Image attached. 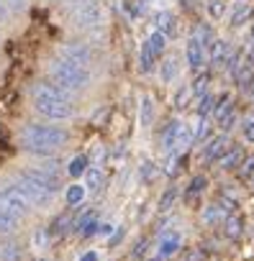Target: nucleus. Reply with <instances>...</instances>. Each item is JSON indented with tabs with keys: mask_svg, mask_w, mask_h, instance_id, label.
<instances>
[{
	"mask_svg": "<svg viewBox=\"0 0 254 261\" xmlns=\"http://www.w3.org/2000/svg\"><path fill=\"white\" fill-rule=\"evenodd\" d=\"M34 110L49 120H67L75 115V108H72L67 92H62L54 85H36L34 87Z\"/></svg>",
	"mask_w": 254,
	"mask_h": 261,
	"instance_id": "obj_2",
	"label": "nucleus"
},
{
	"mask_svg": "<svg viewBox=\"0 0 254 261\" xmlns=\"http://www.w3.org/2000/svg\"><path fill=\"white\" fill-rule=\"evenodd\" d=\"M47 241H49V230L39 228V230L34 233V243H36V248H44V246H47Z\"/></svg>",
	"mask_w": 254,
	"mask_h": 261,
	"instance_id": "obj_37",
	"label": "nucleus"
},
{
	"mask_svg": "<svg viewBox=\"0 0 254 261\" xmlns=\"http://www.w3.org/2000/svg\"><path fill=\"white\" fill-rule=\"evenodd\" d=\"M59 59H64V62H70V64H77V67H85V69H87L93 54H90V49H87L85 44H64L62 51H59Z\"/></svg>",
	"mask_w": 254,
	"mask_h": 261,
	"instance_id": "obj_7",
	"label": "nucleus"
},
{
	"mask_svg": "<svg viewBox=\"0 0 254 261\" xmlns=\"http://www.w3.org/2000/svg\"><path fill=\"white\" fill-rule=\"evenodd\" d=\"M208 82H211V74L208 72H198V77L190 82V95L193 97H205L208 95Z\"/></svg>",
	"mask_w": 254,
	"mask_h": 261,
	"instance_id": "obj_17",
	"label": "nucleus"
},
{
	"mask_svg": "<svg viewBox=\"0 0 254 261\" xmlns=\"http://www.w3.org/2000/svg\"><path fill=\"white\" fill-rule=\"evenodd\" d=\"M152 120H154V100H152L149 95H144V97H142V125L149 128Z\"/></svg>",
	"mask_w": 254,
	"mask_h": 261,
	"instance_id": "obj_23",
	"label": "nucleus"
},
{
	"mask_svg": "<svg viewBox=\"0 0 254 261\" xmlns=\"http://www.w3.org/2000/svg\"><path fill=\"white\" fill-rule=\"evenodd\" d=\"M228 151V136L226 134H221V136H216V139H211L208 144H205V149H203V159L205 162H218L223 154Z\"/></svg>",
	"mask_w": 254,
	"mask_h": 261,
	"instance_id": "obj_9",
	"label": "nucleus"
},
{
	"mask_svg": "<svg viewBox=\"0 0 254 261\" xmlns=\"http://www.w3.org/2000/svg\"><path fill=\"white\" fill-rule=\"evenodd\" d=\"M226 207L221 205V202H213V205H208L205 210H203V223L205 225H216V223H221V220H226Z\"/></svg>",
	"mask_w": 254,
	"mask_h": 261,
	"instance_id": "obj_16",
	"label": "nucleus"
},
{
	"mask_svg": "<svg viewBox=\"0 0 254 261\" xmlns=\"http://www.w3.org/2000/svg\"><path fill=\"white\" fill-rule=\"evenodd\" d=\"M180 246H182V236L177 230L175 233H165L162 241H159V256L162 258H170V256H175L180 251Z\"/></svg>",
	"mask_w": 254,
	"mask_h": 261,
	"instance_id": "obj_11",
	"label": "nucleus"
},
{
	"mask_svg": "<svg viewBox=\"0 0 254 261\" xmlns=\"http://www.w3.org/2000/svg\"><path fill=\"white\" fill-rule=\"evenodd\" d=\"M144 248H147V241H142V243L136 246V256H142V253H144Z\"/></svg>",
	"mask_w": 254,
	"mask_h": 261,
	"instance_id": "obj_46",
	"label": "nucleus"
},
{
	"mask_svg": "<svg viewBox=\"0 0 254 261\" xmlns=\"http://www.w3.org/2000/svg\"><path fill=\"white\" fill-rule=\"evenodd\" d=\"M85 195H87V190H85V185H70L67 187V192H64V200H67V205H80L82 200H85Z\"/></svg>",
	"mask_w": 254,
	"mask_h": 261,
	"instance_id": "obj_19",
	"label": "nucleus"
},
{
	"mask_svg": "<svg viewBox=\"0 0 254 261\" xmlns=\"http://www.w3.org/2000/svg\"><path fill=\"white\" fill-rule=\"evenodd\" d=\"M147 44H149V46H152V51L159 57V54H165V49H167V36H162L159 31H154V34H149Z\"/></svg>",
	"mask_w": 254,
	"mask_h": 261,
	"instance_id": "obj_26",
	"label": "nucleus"
},
{
	"mask_svg": "<svg viewBox=\"0 0 254 261\" xmlns=\"http://www.w3.org/2000/svg\"><path fill=\"white\" fill-rule=\"evenodd\" d=\"M228 102H231V97H228V95H221V97H218V102H216V108H213V120H216V123H218V120L231 110V105H228Z\"/></svg>",
	"mask_w": 254,
	"mask_h": 261,
	"instance_id": "obj_30",
	"label": "nucleus"
},
{
	"mask_svg": "<svg viewBox=\"0 0 254 261\" xmlns=\"http://www.w3.org/2000/svg\"><path fill=\"white\" fill-rule=\"evenodd\" d=\"M105 13L100 0H77L72 6V21L77 29H98L103 23Z\"/></svg>",
	"mask_w": 254,
	"mask_h": 261,
	"instance_id": "obj_4",
	"label": "nucleus"
},
{
	"mask_svg": "<svg viewBox=\"0 0 254 261\" xmlns=\"http://www.w3.org/2000/svg\"><path fill=\"white\" fill-rule=\"evenodd\" d=\"M223 225H226V238H239L241 233H244V218H241V213H228L226 215V220H223Z\"/></svg>",
	"mask_w": 254,
	"mask_h": 261,
	"instance_id": "obj_14",
	"label": "nucleus"
},
{
	"mask_svg": "<svg viewBox=\"0 0 254 261\" xmlns=\"http://www.w3.org/2000/svg\"><path fill=\"white\" fill-rule=\"evenodd\" d=\"M205 11H208V16H211L213 21H218V18L223 16V11H226V3H223V0H208Z\"/></svg>",
	"mask_w": 254,
	"mask_h": 261,
	"instance_id": "obj_31",
	"label": "nucleus"
},
{
	"mask_svg": "<svg viewBox=\"0 0 254 261\" xmlns=\"http://www.w3.org/2000/svg\"><path fill=\"white\" fill-rule=\"evenodd\" d=\"M241 134H244V139H246L249 144H254V110L241 120Z\"/></svg>",
	"mask_w": 254,
	"mask_h": 261,
	"instance_id": "obj_32",
	"label": "nucleus"
},
{
	"mask_svg": "<svg viewBox=\"0 0 254 261\" xmlns=\"http://www.w3.org/2000/svg\"><path fill=\"white\" fill-rule=\"evenodd\" d=\"M177 77V59L172 57V59H165L162 62V80L165 82H172Z\"/></svg>",
	"mask_w": 254,
	"mask_h": 261,
	"instance_id": "obj_29",
	"label": "nucleus"
},
{
	"mask_svg": "<svg viewBox=\"0 0 254 261\" xmlns=\"http://www.w3.org/2000/svg\"><path fill=\"white\" fill-rule=\"evenodd\" d=\"M208 54H211V67H223V64H228L231 49H228V44H226L223 39H216V41L211 44Z\"/></svg>",
	"mask_w": 254,
	"mask_h": 261,
	"instance_id": "obj_10",
	"label": "nucleus"
},
{
	"mask_svg": "<svg viewBox=\"0 0 254 261\" xmlns=\"http://www.w3.org/2000/svg\"><path fill=\"white\" fill-rule=\"evenodd\" d=\"M180 3H182V8H195L198 0H180Z\"/></svg>",
	"mask_w": 254,
	"mask_h": 261,
	"instance_id": "obj_45",
	"label": "nucleus"
},
{
	"mask_svg": "<svg viewBox=\"0 0 254 261\" xmlns=\"http://www.w3.org/2000/svg\"><path fill=\"white\" fill-rule=\"evenodd\" d=\"M177 195H180V190H177L175 185H172V187H167V190H165V195H162V200H159V210H162V213H167V210L175 205Z\"/></svg>",
	"mask_w": 254,
	"mask_h": 261,
	"instance_id": "obj_27",
	"label": "nucleus"
},
{
	"mask_svg": "<svg viewBox=\"0 0 254 261\" xmlns=\"http://www.w3.org/2000/svg\"><path fill=\"white\" fill-rule=\"evenodd\" d=\"M152 261H165V258H162V256H157V258H152Z\"/></svg>",
	"mask_w": 254,
	"mask_h": 261,
	"instance_id": "obj_49",
	"label": "nucleus"
},
{
	"mask_svg": "<svg viewBox=\"0 0 254 261\" xmlns=\"http://www.w3.org/2000/svg\"><path fill=\"white\" fill-rule=\"evenodd\" d=\"M154 62H157V54H154V51H152V46L144 41V44H142V54H139V69L147 74V72L152 69V64H154Z\"/></svg>",
	"mask_w": 254,
	"mask_h": 261,
	"instance_id": "obj_18",
	"label": "nucleus"
},
{
	"mask_svg": "<svg viewBox=\"0 0 254 261\" xmlns=\"http://www.w3.org/2000/svg\"><path fill=\"white\" fill-rule=\"evenodd\" d=\"M49 77H52L54 87H59L62 92H80L90 85V72L85 67L70 64L64 59H54L49 64Z\"/></svg>",
	"mask_w": 254,
	"mask_h": 261,
	"instance_id": "obj_3",
	"label": "nucleus"
},
{
	"mask_svg": "<svg viewBox=\"0 0 254 261\" xmlns=\"http://www.w3.org/2000/svg\"><path fill=\"white\" fill-rule=\"evenodd\" d=\"M67 172H70V177H80V174H85V172H87V156H75V159L70 162Z\"/></svg>",
	"mask_w": 254,
	"mask_h": 261,
	"instance_id": "obj_28",
	"label": "nucleus"
},
{
	"mask_svg": "<svg viewBox=\"0 0 254 261\" xmlns=\"http://www.w3.org/2000/svg\"><path fill=\"white\" fill-rule=\"evenodd\" d=\"M157 174H159V172H157V164H154V162H142V179H144L147 185L154 182Z\"/></svg>",
	"mask_w": 254,
	"mask_h": 261,
	"instance_id": "obj_33",
	"label": "nucleus"
},
{
	"mask_svg": "<svg viewBox=\"0 0 254 261\" xmlns=\"http://www.w3.org/2000/svg\"><path fill=\"white\" fill-rule=\"evenodd\" d=\"M8 11H24L26 8V0H6Z\"/></svg>",
	"mask_w": 254,
	"mask_h": 261,
	"instance_id": "obj_39",
	"label": "nucleus"
},
{
	"mask_svg": "<svg viewBox=\"0 0 254 261\" xmlns=\"http://www.w3.org/2000/svg\"><path fill=\"white\" fill-rule=\"evenodd\" d=\"M31 207H34V205L29 202V197H26L16 185L0 190V210H6V213H11V215H16V218H24V215H29Z\"/></svg>",
	"mask_w": 254,
	"mask_h": 261,
	"instance_id": "obj_5",
	"label": "nucleus"
},
{
	"mask_svg": "<svg viewBox=\"0 0 254 261\" xmlns=\"http://www.w3.org/2000/svg\"><path fill=\"white\" fill-rule=\"evenodd\" d=\"M80 261H98V253H95V251H87V253L80 256Z\"/></svg>",
	"mask_w": 254,
	"mask_h": 261,
	"instance_id": "obj_43",
	"label": "nucleus"
},
{
	"mask_svg": "<svg viewBox=\"0 0 254 261\" xmlns=\"http://www.w3.org/2000/svg\"><path fill=\"white\" fill-rule=\"evenodd\" d=\"M182 130L185 125L180 120H170L167 128L162 130V149L170 154V156H177L182 149H180V139H182Z\"/></svg>",
	"mask_w": 254,
	"mask_h": 261,
	"instance_id": "obj_6",
	"label": "nucleus"
},
{
	"mask_svg": "<svg viewBox=\"0 0 254 261\" xmlns=\"http://www.w3.org/2000/svg\"><path fill=\"white\" fill-rule=\"evenodd\" d=\"M67 225H70V215L64 213V215H59V218L52 223V230H49V233H64V230H67Z\"/></svg>",
	"mask_w": 254,
	"mask_h": 261,
	"instance_id": "obj_34",
	"label": "nucleus"
},
{
	"mask_svg": "<svg viewBox=\"0 0 254 261\" xmlns=\"http://www.w3.org/2000/svg\"><path fill=\"white\" fill-rule=\"evenodd\" d=\"M113 230H116V228H113V225H108V223H103V225H98V233H100V236H110Z\"/></svg>",
	"mask_w": 254,
	"mask_h": 261,
	"instance_id": "obj_41",
	"label": "nucleus"
},
{
	"mask_svg": "<svg viewBox=\"0 0 254 261\" xmlns=\"http://www.w3.org/2000/svg\"><path fill=\"white\" fill-rule=\"evenodd\" d=\"M67 130L64 128H57V125H39V123H31L24 128V146L26 151L31 154H39V156H49L54 154L57 149H62L67 144Z\"/></svg>",
	"mask_w": 254,
	"mask_h": 261,
	"instance_id": "obj_1",
	"label": "nucleus"
},
{
	"mask_svg": "<svg viewBox=\"0 0 254 261\" xmlns=\"http://www.w3.org/2000/svg\"><path fill=\"white\" fill-rule=\"evenodd\" d=\"M185 57H188V67H190V69H203V64H205V59H208V51H205V46L195 39V34H190V39H188Z\"/></svg>",
	"mask_w": 254,
	"mask_h": 261,
	"instance_id": "obj_8",
	"label": "nucleus"
},
{
	"mask_svg": "<svg viewBox=\"0 0 254 261\" xmlns=\"http://www.w3.org/2000/svg\"><path fill=\"white\" fill-rule=\"evenodd\" d=\"M241 162H244V149L241 146H228V151L218 159V167L223 172H231V169L241 167Z\"/></svg>",
	"mask_w": 254,
	"mask_h": 261,
	"instance_id": "obj_12",
	"label": "nucleus"
},
{
	"mask_svg": "<svg viewBox=\"0 0 254 261\" xmlns=\"http://www.w3.org/2000/svg\"><path fill=\"white\" fill-rule=\"evenodd\" d=\"M205 185H208V179H205L203 174H198V177H193V179H190V185H188V192H185V200H188V202H193V200H195V197H198V195L203 192V187H205Z\"/></svg>",
	"mask_w": 254,
	"mask_h": 261,
	"instance_id": "obj_21",
	"label": "nucleus"
},
{
	"mask_svg": "<svg viewBox=\"0 0 254 261\" xmlns=\"http://www.w3.org/2000/svg\"><path fill=\"white\" fill-rule=\"evenodd\" d=\"M0 261H21V248L16 243H3L0 246Z\"/></svg>",
	"mask_w": 254,
	"mask_h": 261,
	"instance_id": "obj_24",
	"label": "nucleus"
},
{
	"mask_svg": "<svg viewBox=\"0 0 254 261\" xmlns=\"http://www.w3.org/2000/svg\"><path fill=\"white\" fill-rule=\"evenodd\" d=\"M98 225H100L98 218H95L93 213H87V215H82V220H77L75 228H77L82 236H93V233H98Z\"/></svg>",
	"mask_w": 254,
	"mask_h": 261,
	"instance_id": "obj_20",
	"label": "nucleus"
},
{
	"mask_svg": "<svg viewBox=\"0 0 254 261\" xmlns=\"http://www.w3.org/2000/svg\"><path fill=\"white\" fill-rule=\"evenodd\" d=\"M121 238H123V228H116V233H113V238H110V246H113V243H118Z\"/></svg>",
	"mask_w": 254,
	"mask_h": 261,
	"instance_id": "obj_44",
	"label": "nucleus"
},
{
	"mask_svg": "<svg viewBox=\"0 0 254 261\" xmlns=\"http://www.w3.org/2000/svg\"><path fill=\"white\" fill-rule=\"evenodd\" d=\"M211 102H213V97L211 95H205V97H200V105H198V113H200V118H205L213 108H211Z\"/></svg>",
	"mask_w": 254,
	"mask_h": 261,
	"instance_id": "obj_36",
	"label": "nucleus"
},
{
	"mask_svg": "<svg viewBox=\"0 0 254 261\" xmlns=\"http://www.w3.org/2000/svg\"><path fill=\"white\" fill-rule=\"evenodd\" d=\"M249 85H251V90H249V95H251V100H254V77H251V82H249Z\"/></svg>",
	"mask_w": 254,
	"mask_h": 261,
	"instance_id": "obj_48",
	"label": "nucleus"
},
{
	"mask_svg": "<svg viewBox=\"0 0 254 261\" xmlns=\"http://www.w3.org/2000/svg\"><path fill=\"white\" fill-rule=\"evenodd\" d=\"M103 182H105L103 169L90 167V169L85 172V190H90V192H100V190H103Z\"/></svg>",
	"mask_w": 254,
	"mask_h": 261,
	"instance_id": "obj_15",
	"label": "nucleus"
},
{
	"mask_svg": "<svg viewBox=\"0 0 254 261\" xmlns=\"http://www.w3.org/2000/svg\"><path fill=\"white\" fill-rule=\"evenodd\" d=\"M251 16V8L246 6V3H239V6H234V13H231V26H241L246 18Z\"/></svg>",
	"mask_w": 254,
	"mask_h": 261,
	"instance_id": "obj_25",
	"label": "nucleus"
},
{
	"mask_svg": "<svg viewBox=\"0 0 254 261\" xmlns=\"http://www.w3.org/2000/svg\"><path fill=\"white\" fill-rule=\"evenodd\" d=\"M18 220H21V218H16V215H11V213H6V210H0V236L13 233V230L18 228Z\"/></svg>",
	"mask_w": 254,
	"mask_h": 261,
	"instance_id": "obj_22",
	"label": "nucleus"
},
{
	"mask_svg": "<svg viewBox=\"0 0 254 261\" xmlns=\"http://www.w3.org/2000/svg\"><path fill=\"white\" fill-rule=\"evenodd\" d=\"M251 59H254V29H251V46H249V51H246Z\"/></svg>",
	"mask_w": 254,
	"mask_h": 261,
	"instance_id": "obj_47",
	"label": "nucleus"
},
{
	"mask_svg": "<svg viewBox=\"0 0 254 261\" xmlns=\"http://www.w3.org/2000/svg\"><path fill=\"white\" fill-rule=\"evenodd\" d=\"M234 123H236V113H234V105H231V110H228V113H226V115L218 120V125H221V130H223V134H226V130H228Z\"/></svg>",
	"mask_w": 254,
	"mask_h": 261,
	"instance_id": "obj_35",
	"label": "nucleus"
},
{
	"mask_svg": "<svg viewBox=\"0 0 254 261\" xmlns=\"http://www.w3.org/2000/svg\"><path fill=\"white\" fill-rule=\"evenodd\" d=\"M154 23H157V31H159L162 36H172L175 29H177V21H175V16H172L170 11H159V13L154 16Z\"/></svg>",
	"mask_w": 254,
	"mask_h": 261,
	"instance_id": "obj_13",
	"label": "nucleus"
},
{
	"mask_svg": "<svg viewBox=\"0 0 254 261\" xmlns=\"http://www.w3.org/2000/svg\"><path fill=\"white\" fill-rule=\"evenodd\" d=\"M244 177H246V182L254 187V162H246V167H244Z\"/></svg>",
	"mask_w": 254,
	"mask_h": 261,
	"instance_id": "obj_38",
	"label": "nucleus"
},
{
	"mask_svg": "<svg viewBox=\"0 0 254 261\" xmlns=\"http://www.w3.org/2000/svg\"><path fill=\"white\" fill-rule=\"evenodd\" d=\"M8 6H6V0H0V23H3V21H8Z\"/></svg>",
	"mask_w": 254,
	"mask_h": 261,
	"instance_id": "obj_40",
	"label": "nucleus"
},
{
	"mask_svg": "<svg viewBox=\"0 0 254 261\" xmlns=\"http://www.w3.org/2000/svg\"><path fill=\"white\" fill-rule=\"evenodd\" d=\"M185 261H203V251H190L185 256Z\"/></svg>",
	"mask_w": 254,
	"mask_h": 261,
	"instance_id": "obj_42",
	"label": "nucleus"
}]
</instances>
